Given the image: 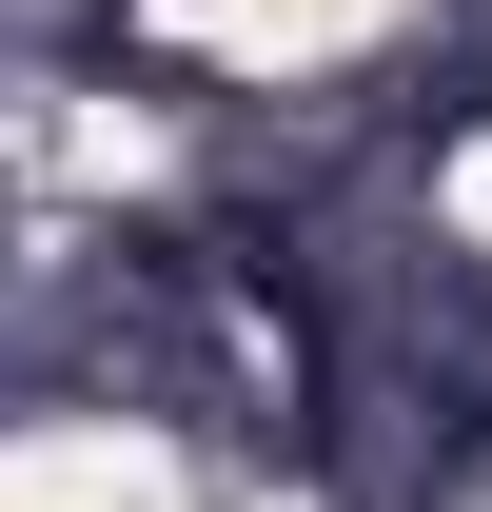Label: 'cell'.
Wrapping results in <instances>:
<instances>
[{"label":"cell","instance_id":"1","mask_svg":"<svg viewBox=\"0 0 492 512\" xmlns=\"http://www.w3.org/2000/svg\"><path fill=\"white\" fill-rule=\"evenodd\" d=\"M178 20L217 40V60H335V40H374L394 0H178Z\"/></svg>","mask_w":492,"mask_h":512},{"label":"cell","instance_id":"2","mask_svg":"<svg viewBox=\"0 0 492 512\" xmlns=\"http://www.w3.org/2000/svg\"><path fill=\"white\" fill-rule=\"evenodd\" d=\"M473 217H492V178H473Z\"/></svg>","mask_w":492,"mask_h":512}]
</instances>
